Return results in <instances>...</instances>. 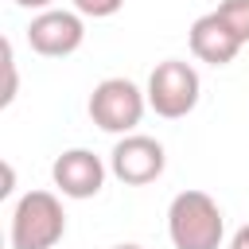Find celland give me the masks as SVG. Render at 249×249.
Segmentation results:
<instances>
[{
    "label": "cell",
    "instance_id": "30bf717a",
    "mask_svg": "<svg viewBox=\"0 0 249 249\" xmlns=\"http://www.w3.org/2000/svg\"><path fill=\"white\" fill-rule=\"evenodd\" d=\"M121 8H124V0H74V12H82V16H93V19L117 16Z\"/></svg>",
    "mask_w": 249,
    "mask_h": 249
},
{
    "label": "cell",
    "instance_id": "4fadbf2b",
    "mask_svg": "<svg viewBox=\"0 0 249 249\" xmlns=\"http://www.w3.org/2000/svg\"><path fill=\"white\" fill-rule=\"evenodd\" d=\"M16 4H19V8H35V12H47L54 0H16Z\"/></svg>",
    "mask_w": 249,
    "mask_h": 249
},
{
    "label": "cell",
    "instance_id": "8fae6325",
    "mask_svg": "<svg viewBox=\"0 0 249 249\" xmlns=\"http://www.w3.org/2000/svg\"><path fill=\"white\" fill-rule=\"evenodd\" d=\"M4 93H0V105H12L16 101V51L12 43H4Z\"/></svg>",
    "mask_w": 249,
    "mask_h": 249
},
{
    "label": "cell",
    "instance_id": "7a4b0ae2",
    "mask_svg": "<svg viewBox=\"0 0 249 249\" xmlns=\"http://www.w3.org/2000/svg\"><path fill=\"white\" fill-rule=\"evenodd\" d=\"M66 233V214L58 195L27 191L12 210V249H54Z\"/></svg>",
    "mask_w": 249,
    "mask_h": 249
},
{
    "label": "cell",
    "instance_id": "277c9868",
    "mask_svg": "<svg viewBox=\"0 0 249 249\" xmlns=\"http://www.w3.org/2000/svg\"><path fill=\"white\" fill-rule=\"evenodd\" d=\"M198 70L183 58H163L152 74H148V109H156L160 117L175 121V117H187L195 105H198Z\"/></svg>",
    "mask_w": 249,
    "mask_h": 249
},
{
    "label": "cell",
    "instance_id": "5bb4252c",
    "mask_svg": "<svg viewBox=\"0 0 249 249\" xmlns=\"http://www.w3.org/2000/svg\"><path fill=\"white\" fill-rule=\"evenodd\" d=\"M113 249H140V245H132V241H124V245H113Z\"/></svg>",
    "mask_w": 249,
    "mask_h": 249
},
{
    "label": "cell",
    "instance_id": "6da1fadb",
    "mask_svg": "<svg viewBox=\"0 0 249 249\" xmlns=\"http://www.w3.org/2000/svg\"><path fill=\"white\" fill-rule=\"evenodd\" d=\"M167 233L175 249H218L226 218L206 191H179L167 206Z\"/></svg>",
    "mask_w": 249,
    "mask_h": 249
},
{
    "label": "cell",
    "instance_id": "52a82bcc",
    "mask_svg": "<svg viewBox=\"0 0 249 249\" xmlns=\"http://www.w3.org/2000/svg\"><path fill=\"white\" fill-rule=\"evenodd\" d=\"M51 179L66 198H93L105 187V163L89 148H70L51 163Z\"/></svg>",
    "mask_w": 249,
    "mask_h": 249
},
{
    "label": "cell",
    "instance_id": "3957f363",
    "mask_svg": "<svg viewBox=\"0 0 249 249\" xmlns=\"http://www.w3.org/2000/svg\"><path fill=\"white\" fill-rule=\"evenodd\" d=\"M144 109H148V93L128 78H105L89 93V117H93V124L101 132L128 136L140 124Z\"/></svg>",
    "mask_w": 249,
    "mask_h": 249
},
{
    "label": "cell",
    "instance_id": "ba28073f",
    "mask_svg": "<svg viewBox=\"0 0 249 249\" xmlns=\"http://www.w3.org/2000/svg\"><path fill=\"white\" fill-rule=\"evenodd\" d=\"M241 47H245V43L226 27V19H222L218 12H206V16H198V19L191 23V51H195L198 62L230 66Z\"/></svg>",
    "mask_w": 249,
    "mask_h": 249
},
{
    "label": "cell",
    "instance_id": "7c38bea8",
    "mask_svg": "<svg viewBox=\"0 0 249 249\" xmlns=\"http://www.w3.org/2000/svg\"><path fill=\"white\" fill-rule=\"evenodd\" d=\"M230 249H249V222L233 233V241H230Z\"/></svg>",
    "mask_w": 249,
    "mask_h": 249
},
{
    "label": "cell",
    "instance_id": "5b68a950",
    "mask_svg": "<svg viewBox=\"0 0 249 249\" xmlns=\"http://www.w3.org/2000/svg\"><path fill=\"white\" fill-rule=\"evenodd\" d=\"M163 163H167L163 144L152 140V136H144V132L121 136L113 144V152H109V171L121 183H128V187H144V183L160 179L163 175Z\"/></svg>",
    "mask_w": 249,
    "mask_h": 249
},
{
    "label": "cell",
    "instance_id": "8992f818",
    "mask_svg": "<svg viewBox=\"0 0 249 249\" xmlns=\"http://www.w3.org/2000/svg\"><path fill=\"white\" fill-rule=\"evenodd\" d=\"M86 39V23H82V12H66V8H47L39 12L31 23H27V43L35 54H47V58H66L82 47Z\"/></svg>",
    "mask_w": 249,
    "mask_h": 249
},
{
    "label": "cell",
    "instance_id": "9c48e42d",
    "mask_svg": "<svg viewBox=\"0 0 249 249\" xmlns=\"http://www.w3.org/2000/svg\"><path fill=\"white\" fill-rule=\"evenodd\" d=\"M214 12L226 19V27H230L241 43H249V0H222Z\"/></svg>",
    "mask_w": 249,
    "mask_h": 249
}]
</instances>
